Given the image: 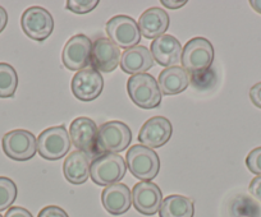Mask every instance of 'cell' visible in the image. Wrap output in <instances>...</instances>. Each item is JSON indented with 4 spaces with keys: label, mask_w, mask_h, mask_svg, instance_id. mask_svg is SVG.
<instances>
[{
    "label": "cell",
    "mask_w": 261,
    "mask_h": 217,
    "mask_svg": "<svg viewBox=\"0 0 261 217\" xmlns=\"http://www.w3.org/2000/svg\"><path fill=\"white\" fill-rule=\"evenodd\" d=\"M127 171L125 160L118 153H102L95 157L90 166V178L100 187L117 184Z\"/></svg>",
    "instance_id": "1"
},
{
    "label": "cell",
    "mask_w": 261,
    "mask_h": 217,
    "mask_svg": "<svg viewBox=\"0 0 261 217\" xmlns=\"http://www.w3.org/2000/svg\"><path fill=\"white\" fill-rule=\"evenodd\" d=\"M125 164L130 174L142 181H150L156 178L160 170L159 154L152 148L142 144H135L125 154Z\"/></svg>",
    "instance_id": "2"
},
{
    "label": "cell",
    "mask_w": 261,
    "mask_h": 217,
    "mask_svg": "<svg viewBox=\"0 0 261 217\" xmlns=\"http://www.w3.org/2000/svg\"><path fill=\"white\" fill-rule=\"evenodd\" d=\"M127 91L129 99L135 105L145 110L156 109L162 104V91L158 81L151 74L132 76L127 82Z\"/></svg>",
    "instance_id": "3"
},
{
    "label": "cell",
    "mask_w": 261,
    "mask_h": 217,
    "mask_svg": "<svg viewBox=\"0 0 261 217\" xmlns=\"http://www.w3.org/2000/svg\"><path fill=\"white\" fill-rule=\"evenodd\" d=\"M180 61L190 74L206 71L214 61V46L205 37H193L183 47Z\"/></svg>",
    "instance_id": "4"
},
{
    "label": "cell",
    "mask_w": 261,
    "mask_h": 217,
    "mask_svg": "<svg viewBox=\"0 0 261 217\" xmlns=\"http://www.w3.org/2000/svg\"><path fill=\"white\" fill-rule=\"evenodd\" d=\"M132 142V132L127 124L113 120L102 124L97 133V151L102 153H119Z\"/></svg>",
    "instance_id": "5"
},
{
    "label": "cell",
    "mask_w": 261,
    "mask_h": 217,
    "mask_svg": "<svg viewBox=\"0 0 261 217\" xmlns=\"http://www.w3.org/2000/svg\"><path fill=\"white\" fill-rule=\"evenodd\" d=\"M36 143L40 156L49 161L63 159L72 146L68 131L63 126L45 129L36 139Z\"/></svg>",
    "instance_id": "6"
},
{
    "label": "cell",
    "mask_w": 261,
    "mask_h": 217,
    "mask_svg": "<svg viewBox=\"0 0 261 217\" xmlns=\"http://www.w3.org/2000/svg\"><path fill=\"white\" fill-rule=\"evenodd\" d=\"M105 31L110 41L120 49H132L141 41V32L139 24L134 18L128 16H115L107 22Z\"/></svg>",
    "instance_id": "7"
},
{
    "label": "cell",
    "mask_w": 261,
    "mask_h": 217,
    "mask_svg": "<svg viewBox=\"0 0 261 217\" xmlns=\"http://www.w3.org/2000/svg\"><path fill=\"white\" fill-rule=\"evenodd\" d=\"M36 137L26 129H14L4 134L2 148L14 161H29L36 154Z\"/></svg>",
    "instance_id": "8"
},
{
    "label": "cell",
    "mask_w": 261,
    "mask_h": 217,
    "mask_svg": "<svg viewBox=\"0 0 261 217\" xmlns=\"http://www.w3.org/2000/svg\"><path fill=\"white\" fill-rule=\"evenodd\" d=\"M92 42L86 35H74L65 42L62 52L63 64L69 71H82L91 64Z\"/></svg>",
    "instance_id": "9"
},
{
    "label": "cell",
    "mask_w": 261,
    "mask_h": 217,
    "mask_svg": "<svg viewBox=\"0 0 261 217\" xmlns=\"http://www.w3.org/2000/svg\"><path fill=\"white\" fill-rule=\"evenodd\" d=\"M21 27L30 39L35 41H44L53 34L54 19L47 9L34 6L27 8L22 14Z\"/></svg>",
    "instance_id": "10"
},
{
    "label": "cell",
    "mask_w": 261,
    "mask_h": 217,
    "mask_svg": "<svg viewBox=\"0 0 261 217\" xmlns=\"http://www.w3.org/2000/svg\"><path fill=\"white\" fill-rule=\"evenodd\" d=\"M97 128L96 123L87 116H79L69 127V137L72 143L79 151L85 152L90 157L99 156L97 151Z\"/></svg>",
    "instance_id": "11"
},
{
    "label": "cell",
    "mask_w": 261,
    "mask_h": 217,
    "mask_svg": "<svg viewBox=\"0 0 261 217\" xmlns=\"http://www.w3.org/2000/svg\"><path fill=\"white\" fill-rule=\"evenodd\" d=\"M71 87L74 97L80 101H94L101 95L104 88V78L96 69H82L73 76Z\"/></svg>",
    "instance_id": "12"
},
{
    "label": "cell",
    "mask_w": 261,
    "mask_h": 217,
    "mask_svg": "<svg viewBox=\"0 0 261 217\" xmlns=\"http://www.w3.org/2000/svg\"><path fill=\"white\" fill-rule=\"evenodd\" d=\"M163 203L162 189L152 181H140L132 189V204L137 212L154 216Z\"/></svg>",
    "instance_id": "13"
},
{
    "label": "cell",
    "mask_w": 261,
    "mask_h": 217,
    "mask_svg": "<svg viewBox=\"0 0 261 217\" xmlns=\"http://www.w3.org/2000/svg\"><path fill=\"white\" fill-rule=\"evenodd\" d=\"M120 49L109 39L100 37L92 44L91 68L100 73L114 72L120 64Z\"/></svg>",
    "instance_id": "14"
},
{
    "label": "cell",
    "mask_w": 261,
    "mask_h": 217,
    "mask_svg": "<svg viewBox=\"0 0 261 217\" xmlns=\"http://www.w3.org/2000/svg\"><path fill=\"white\" fill-rule=\"evenodd\" d=\"M173 134V126L164 116H152L145 121L139 133V141L149 148H159L168 143Z\"/></svg>",
    "instance_id": "15"
},
{
    "label": "cell",
    "mask_w": 261,
    "mask_h": 217,
    "mask_svg": "<svg viewBox=\"0 0 261 217\" xmlns=\"http://www.w3.org/2000/svg\"><path fill=\"white\" fill-rule=\"evenodd\" d=\"M151 55L164 68L175 67L182 58V45L172 35H163L151 42Z\"/></svg>",
    "instance_id": "16"
},
{
    "label": "cell",
    "mask_w": 261,
    "mask_h": 217,
    "mask_svg": "<svg viewBox=\"0 0 261 217\" xmlns=\"http://www.w3.org/2000/svg\"><path fill=\"white\" fill-rule=\"evenodd\" d=\"M155 61L151 51L146 46L137 45L132 49L125 50L120 56V68L124 73L137 76L145 74L154 67Z\"/></svg>",
    "instance_id": "17"
},
{
    "label": "cell",
    "mask_w": 261,
    "mask_h": 217,
    "mask_svg": "<svg viewBox=\"0 0 261 217\" xmlns=\"http://www.w3.org/2000/svg\"><path fill=\"white\" fill-rule=\"evenodd\" d=\"M101 203L113 216L125 213L132 206V193L125 184L117 183L105 187L101 193Z\"/></svg>",
    "instance_id": "18"
},
{
    "label": "cell",
    "mask_w": 261,
    "mask_h": 217,
    "mask_svg": "<svg viewBox=\"0 0 261 217\" xmlns=\"http://www.w3.org/2000/svg\"><path fill=\"white\" fill-rule=\"evenodd\" d=\"M170 19L167 12L162 8H149L139 18V28L142 36L149 40H156L169 28Z\"/></svg>",
    "instance_id": "19"
},
{
    "label": "cell",
    "mask_w": 261,
    "mask_h": 217,
    "mask_svg": "<svg viewBox=\"0 0 261 217\" xmlns=\"http://www.w3.org/2000/svg\"><path fill=\"white\" fill-rule=\"evenodd\" d=\"M90 156L82 151H73L67 156L63 164V173L71 184L80 185L90 178Z\"/></svg>",
    "instance_id": "20"
},
{
    "label": "cell",
    "mask_w": 261,
    "mask_h": 217,
    "mask_svg": "<svg viewBox=\"0 0 261 217\" xmlns=\"http://www.w3.org/2000/svg\"><path fill=\"white\" fill-rule=\"evenodd\" d=\"M158 84L163 95L173 96L182 94L190 84V74L182 67H170L160 72Z\"/></svg>",
    "instance_id": "21"
},
{
    "label": "cell",
    "mask_w": 261,
    "mask_h": 217,
    "mask_svg": "<svg viewBox=\"0 0 261 217\" xmlns=\"http://www.w3.org/2000/svg\"><path fill=\"white\" fill-rule=\"evenodd\" d=\"M195 204L188 197L172 194L163 199L159 209L160 217H193Z\"/></svg>",
    "instance_id": "22"
},
{
    "label": "cell",
    "mask_w": 261,
    "mask_h": 217,
    "mask_svg": "<svg viewBox=\"0 0 261 217\" xmlns=\"http://www.w3.org/2000/svg\"><path fill=\"white\" fill-rule=\"evenodd\" d=\"M18 87V74L8 63H0V99L13 97Z\"/></svg>",
    "instance_id": "23"
},
{
    "label": "cell",
    "mask_w": 261,
    "mask_h": 217,
    "mask_svg": "<svg viewBox=\"0 0 261 217\" xmlns=\"http://www.w3.org/2000/svg\"><path fill=\"white\" fill-rule=\"evenodd\" d=\"M260 211V206L247 196L236 197L230 206L233 217H258Z\"/></svg>",
    "instance_id": "24"
},
{
    "label": "cell",
    "mask_w": 261,
    "mask_h": 217,
    "mask_svg": "<svg viewBox=\"0 0 261 217\" xmlns=\"http://www.w3.org/2000/svg\"><path fill=\"white\" fill-rule=\"evenodd\" d=\"M17 185L12 179L0 176V212L11 208L17 199Z\"/></svg>",
    "instance_id": "25"
},
{
    "label": "cell",
    "mask_w": 261,
    "mask_h": 217,
    "mask_svg": "<svg viewBox=\"0 0 261 217\" xmlns=\"http://www.w3.org/2000/svg\"><path fill=\"white\" fill-rule=\"evenodd\" d=\"M190 81L192 82L193 86L199 89H207L212 86H214L217 81V74L212 68L206 71L197 72V73L190 74Z\"/></svg>",
    "instance_id": "26"
},
{
    "label": "cell",
    "mask_w": 261,
    "mask_h": 217,
    "mask_svg": "<svg viewBox=\"0 0 261 217\" xmlns=\"http://www.w3.org/2000/svg\"><path fill=\"white\" fill-rule=\"evenodd\" d=\"M97 6H99L97 0H68L65 3V8L76 14L90 13Z\"/></svg>",
    "instance_id": "27"
},
{
    "label": "cell",
    "mask_w": 261,
    "mask_h": 217,
    "mask_svg": "<svg viewBox=\"0 0 261 217\" xmlns=\"http://www.w3.org/2000/svg\"><path fill=\"white\" fill-rule=\"evenodd\" d=\"M246 166L256 175H261V147H256L246 157Z\"/></svg>",
    "instance_id": "28"
},
{
    "label": "cell",
    "mask_w": 261,
    "mask_h": 217,
    "mask_svg": "<svg viewBox=\"0 0 261 217\" xmlns=\"http://www.w3.org/2000/svg\"><path fill=\"white\" fill-rule=\"evenodd\" d=\"M37 217H69L68 213L59 206H46L39 212Z\"/></svg>",
    "instance_id": "29"
},
{
    "label": "cell",
    "mask_w": 261,
    "mask_h": 217,
    "mask_svg": "<svg viewBox=\"0 0 261 217\" xmlns=\"http://www.w3.org/2000/svg\"><path fill=\"white\" fill-rule=\"evenodd\" d=\"M248 192L251 196L256 199V201L261 202V175L256 176L251 180L250 187H248Z\"/></svg>",
    "instance_id": "30"
},
{
    "label": "cell",
    "mask_w": 261,
    "mask_h": 217,
    "mask_svg": "<svg viewBox=\"0 0 261 217\" xmlns=\"http://www.w3.org/2000/svg\"><path fill=\"white\" fill-rule=\"evenodd\" d=\"M250 99L251 102L255 105L256 107L261 109V82L253 84L250 89Z\"/></svg>",
    "instance_id": "31"
},
{
    "label": "cell",
    "mask_w": 261,
    "mask_h": 217,
    "mask_svg": "<svg viewBox=\"0 0 261 217\" xmlns=\"http://www.w3.org/2000/svg\"><path fill=\"white\" fill-rule=\"evenodd\" d=\"M4 217H34L29 209L23 208V207H11L8 211L6 212Z\"/></svg>",
    "instance_id": "32"
},
{
    "label": "cell",
    "mask_w": 261,
    "mask_h": 217,
    "mask_svg": "<svg viewBox=\"0 0 261 217\" xmlns=\"http://www.w3.org/2000/svg\"><path fill=\"white\" fill-rule=\"evenodd\" d=\"M186 4H187V2H186V0H179V2H174V0H172V2H168V0H162V6L167 7V8H169V9H179V8H182V7H185Z\"/></svg>",
    "instance_id": "33"
},
{
    "label": "cell",
    "mask_w": 261,
    "mask_h": 217,
    "mask_svg": "<svg viewBox=\"0 0 261 217\" xmlns=\"http://www.w3.org/2000/svg\"><path fill=\"white\" fill-rule=\"evenodd\" d=\"M7 23H8V13L3 7L0 6V34L6 29Z\"/></svg>",
    "instance_id": "34"
},
{
    "label": "cell",
    "mask_w": 261,
    "mask_h": 217,
    "mask_svg": "<svg viewBox=\"0 0 261 217\" xmlns=\"http://www.w3.org/2000/svg\"><path fill=\"white\" fill-rule=\"evenodd\" d=\"M250 6L252 7L253 11L257 12L258 14H261V0H251Z\"/></svg>",
    "instance_id": "35"
},
{
    "label": "cell",
    "mask_w": 261,
    "mask_h": 217,
    "mask_svg": "<svg viewBox=\"0 0 261 217\" xmlns=\"http://www.w3.org/2000/svg\"><path fill=\"white\" fill-rule=\"evenodd\" d=\"M0 217H3V216H2V214H0Z\"/></svg>",
    "instance_id": "36"
}]
</instances>
